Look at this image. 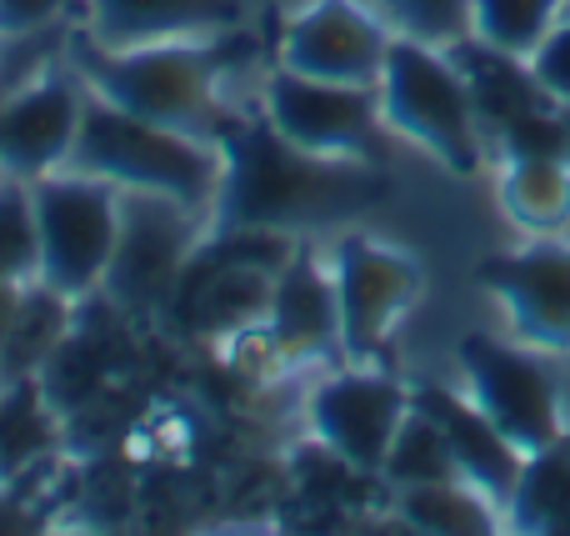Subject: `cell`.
Returning <instances> with one entry per match:
<instances>
[{
    "label": "cell",
    "mask_w": 570,
    "mask_h": 536,
    "mask_svg": "<svg viewBox=\"0 0 570 536\" xmlns=\"http://www.w3.org/2000/svg\"><path fill=\"white\" fill-rule=\"evenodd\" d=\"M405 411H411V387L391 371L355 367V361L325 377L305 401V421H311L315 441L355 477H381L385 451H391Z\"/></svg>",
    "instance_id": "30bf717a"
},
{
    "label": "cell",
    "mask_w": 570,
    "mask_h": 536,
    "mask_svg": "<svg viewBox=\"0 0 570 536\" xmlns=\"http://www.w3.org/2000/svg\"><path fill=\"white\" fill-rule=\"evenodd\" d=\"M226 36L210 40H160V46L106 50L80 30L70 40V70L90 96L150 120V126L180 130L190 140H220L236 126V110L220 100V66H226Z\"/></svg>",
    "instance_id": "7a4b0ae2"
},
{
    "label": "cell",
    "mask_w": 570,
    "mask_h": 536,
    "mask_svg": "<svg viewBox=\"0 0 570 536\" xmlns=\"http://www.w3.org/2000/svg\"><path fill=\"white\" fill-rule=\"evenodd\" d=\"M335 306H341V351L355 367H371L385 351L391 331L405 321V311L421 301V261L411 251L375 241L365 231H345L331 256Z\"/></svg>",
    "instance_id": "9c48e42d"
},
{
    "label": "cell",
    "mask_w": 570,
    "mask_h": 536,
    "mask_svg": "<svg viewBox=\"0 0 570 536\" xmlns=\"http://www.w3.org/2000/svg\"><path fill=\"white\" fill-rule=\"evenodd\" d=\"M70 306H76V301L50 291L46 281H26L16 327H10V341H6V357H0V381L36 377V371L46 367L50 351L70 337Z\"/></svg>",
    "instance_id": "7402d4cb"
},
{
    "label": "cell",
    "mask_w": 570,
    "mask_h": 536,
    "mask_svg": "<svg viewBox=\"0 0 570 536\" xmlns=\"http://www.w3.org/2000/svg\"><path fill=\"white\" fill-rule=\"evenodd\" d=\"M475 281L505 306L525 347L570 351V241L535 236L515 251H495L475 266Z\"/></svg>",
    "instance_id": "8fae6325"
},
{
    "label": "cell",
    "mask_w": 570,
    "mask_h": 536,
    "mask_svg": "<svg viewBox=\"0 0 570 536\" xmlns=\"http://www.w3.org/2000/svg\"><path fill=\"white\" fill-rule=\"evenodd\" d=\"M501 211L531 236H551L570 221V160H505Z\"/></svg>",
    "instance_id": "44dd1931"
},
{
    "label": "cell",
    "mask_w": 570,
    "mask_h": 536,
    "mask_svg": "<svg viewBox=\"0 0 570 536\" xmlns=\"http://www.w3.org/2000/svg\"><path fill=\"white\" fill-rule=\"evenodd\" d=\"M525 66H531L535 86L546 90L551 106H570V16L546 30V40L525 56Z\"/></svg>",
    "instance_id": "83f0119b"
},
{
    "label": "cell",
    "mask_w": 570,
    "mask_h": 536,
    "mask_svg": "<svg viewBox=\"0 0 570 536\" xmlns=\"http://www.w3.org/2000/svg\"><path fill=\"white\" fill-rule=\"evenodd\" d=\"M20 291H26V281H0V357H6L10 327H16V311H20Z\"/></svg>",
    "instance_id": "f546056e"
},
{
    "label": "cell",
    "mask_w": 570,
    "mask_h": 536,
    "mask_svg": "<svg viewBox=\"0 0 570 536\" xmlns=\"http://www.w3.org/2000/svg\"><path fill=\"white\" fill-rule=\"evenodd\" d=\"M561 110H566V120H570V106H561Z\"/></svg>",
    "instance_id": "4dcf8cb0"
},
{
    "label": "cell",
    "mask_w": 570,
    "mask_h": 536,
    "mask_svg": "<svg viewBox=\"0 0 570 536\" xmlns=\"http://www.w3.org/2000/svg\"><path fill=\"white\" fill-rule=\"evenodd\" d=\"M266 331H271V347L291 361H315V357L341 351L335 276L325 266H315L305 251H295L276 271V281H271Z\"/></svg>",
    "instance_id": "2e32d148"
},
{
    "label": "cell",
    "mask_w": 570,
    "mask_h": 536,
    "mask_svg": "<svg viewBox=\"0 0 570 536\" xmlns=\"http://www.w3.org/2000/svg\"><path fill=\"white\" fill-rule=\"evenodd\" d=\"M261 116L281 130L291 146L311 156L341 160H385V116L375 86H345V80H315L301 70H271L261 90Z\"/></svg>",
    "instance_id": "ba28073f"
},
{
    "label": "cell",
    "mask_w": 570,
    "mask_h": 536,
    "mask_svg": "<svg viewBox=\"0 0 570 536\" xmlns=\"http://www.w3.org/2000/svg\"><path fill=\"white\" fill-rule=\"evenodd\" d=\"M566 0H471V36L505 56H531L561 20Z\"/></svg>",
    "instance_id": "cb8c5ba5"
},
{
    "label": "cell",
    "mask_w": 570,
    "mask_h": 536,
    "mask_svg": "<svg viewBox=\"0 0 570 536\" xmlns=\"http://www.w3.org/2000/svg\"><path fill=\"white\" fill-rule=\"evenodd\" d=\"M515 532L531 536H570V431L551 447L521 461L515 491L505 501Z\"/></svg>",
    "instance_id": "ac0fdd59"
},
{
    "label": "cell",
    "mask_w": 570,
    "mask_h": 536,
    "mask_svg": "<svg viewBox=\"0 0 570 536\" xmlns=\"http://www.w3.org/2000/svg\"><path fill=\"white\" fill-rule=\"evenodd\" d=\"M86 36L106 50L160 46V40H210L240 26V0H80Z\"/></svg>",
    "instance_id": "5bb4252c"
},
{
    "label": "cell",
    "mask_w": 570,
    "mask_h": 536,
    "mask_svg": "<svg viewBox=\"0 0 570 536\" xmlns=\"http://www.w3.org/2000/svg\"><path fill=\"white\" fill-rule=\"evenodd\" d=\"M375 96H381L385 130L415 140L425 156H435L455 176L481 170L485 130L475 120L471 90H465V76L451 50L395 36L385 50L381 80H375Z\"/></svg>",
    "instance_id": "277c9868"
},
{
    "label": "cell",
    "mask_w": 570,
    "mask_h": 536,
    "mask_svg": "<svg viewBox=\"0 0 570 536\" xmlns=\"http://www.w3.org/2000/svg\"><path fill=\"white\" fill-rule=\"evenodd\" d=\"M66 170L96 176L116 191L170 196L210 221V201H216L220 186V146L150 126V120L130 116V110L86 90V110H80V130Z\"/></svg>",
    "instance_id": "3957f363"
},
{
    "label": "cell",
    "mask_w": 570,
    "mask_h": 536,
    "mask_svg": "<svg viewBox=\"0 0 570 536\" xmlns=\"http://www.w3.org/2000/svg\"><path fill=\"white\" fill-rule=\"evenodd\" d=\"M391 196L375 160L311 156L291 146L266 116L236 120L220 140V186L206 231H311L335 226Z\"/></svg>",
    "instance_id": "6da1fadb"
},
{
    "label": "cell",
    "mask_w": 570,
    "mask_h": 536,
    "mask_svg": "<svg viewBox=\"0 0 570 536\" xmlns=\"http://www.w3.org/2000/svg\"><path fill=\"white\" fill-rule=\"evenodd\" d=\"M70 10V0H0V40H26L50 30Z\"/></svg>",
    "instance_id": "f1b7e54d"
},
{
    "label": "cell",
    "mask_w": 570,
    "mask_h": 536,
    "mask_svg": "<svg viewBox=\"0 0 570 536\" xmlns=\"http://www.w3.org/2000/svg\"><path fill=\"white\" fill-rule=\"evenodd\" d=\"M451 56L465 76V90H471L475 120H481L485 136H501V130L511 126L515 116H525V110L551 106L521 56H505V50L485 46V40H475V36L455 40Z\"/></svg>",
    "instance_id": "e0dca14e"
},
{
    "label": "cell",
    "mask_w": 570,
    "mask_h": 536,
    "mask_svg": "<svg viewBox=\"0 0 570 536\" xmlns=\"http://www.w3.org/2000/svg\"><path fill=\"white\" fill-rule=\"evenodd\" d=\"M36 196L40 266L36 281L60 291L66 301H86L100 291L120 231V191L80 170H50L30 181Z\"/></svg>",
    "instance_id": "5b68a950"
},
{
    "label": "cell",
    "mask_w": 570,
    "mask_h": 536,
    "mask_svg": "<svg viewBox=\"0 0 570 536\" xmlns=\"http://www.w3.org/2000/svg\"><path fill=\"white\" fill-rule=\"evenodd\" d=\"M206 241V216L170 196L120 191V231L106 266V291L120 311H166L176 296L180 271L190 266L196 246Z\"/></svg>",
    "instance_id": "52a82bcc"
},
{
    "label": "cell",
    "mask_w": 570,
    "mask_h": 536,
    "mask_svg": "<svg viewBox=\"0 0 570 536\" xmlns=\"http://www.w3.org/2000/svg\"><path fill=\"white\" fill-rule=\"evenodd\" d=\"M80 110H86V86L70 70H46L26 80L0 106V176L40 181L50 170H66Z\"/></svg>",
    "instance_id": "4fadbf2b"
},
{
    "label": "cell",
    "mask_w": 570,
    "mask_h": 536,
    "mask_svg": "<svg viewBox=\"0 0 570 536\" xmlns=\"http://www.w3.org/2000/svg\"><path fill=\"white\" fill-rule=\"evenodd\" d=\"M395 30L361 0H311L281 30V66L315 80L375 86Z\"/></svg>",
    "instance_id": "7c38bea8"
},
{
    "label": "cell",
    "mask_w": 570,
    "mask_h": 536,
    "mask_svg": "<svg viewBox=\"0 0 570 536\" xmlns=\"http://www.w3.org/2000/svg\"><path fill=\"white\" fill-rule=\"evenodd\" d=\"M40 236L30 181L0 176V281H36Z\"/></svg>",
    "instance_id": "d4e9b609"
},
{
    "label": "cell",
    "mask_w": 570,
    "mask_h": 536,
    "mask_svg": "<svg viewBox=\"0 0 570 536\" xmlns=\"http://www.w3.org/2000/svg\"><path fill=\"white\" fill-rule=\"evenodd\" d=\"M455 361H461L465 377V397L485 411V421L521 457L551 447L570 431L561 387H556L551 367L535 351L511 347V341L491 337V331H471L455 347Z\"/></svg>",
    "instance_id": "8992f818"
},
{
    "label": "cell",
    "mask_w": 570,
    "mask_h": 536,
    "mask_svg": "<svg viewBox=\"0 0 570 536\" xmlns=\"http://www.w3.org/2000/svg\"><path fill=\"white\" fill-rule=\"evenodd\" d=\"M501 160H570V120L561 106H535L501 130Z\"/></svg>",
    "instance_id": "4316f807"
},
{
    "label": "cell",
    "mask_w": 570,
    "mask_h": 536,
    "mask_svg": "<svg viewBox=\"0 0 570 536\" xmlns=\"http://www.w3.org/2000/svg\"><path fill=\"white\" fill-rule=\"evenodd\" d=\"M381 16L395 36L425 40L441 50L471 36V0H381Z\"/></svg>",
    "instance_id": "484cf974"
},
{
    "label": "cell",
    "mask_w": 570,
    "mask_h": 536,
    "mask_svg": "<svg viewBox=\"0 0 570 536\" xmlns=\"http://www.w3.org/2000/svg\"><path fill=\"white\" fill-rule=\"evenodd\" d=\"M411 401L445 431L455 471L505 511V501H511V491H515V477H521V461H525L521 451H515L511 441L485 421V411L475 407L471 397H461V391L425 381V387H411Z\"/></svg>",
    "instance_id": "9a60e30c"
},
{
    "label": "cell",
    "mask_w": 570,
    "mask_h": 536,
    "mask_svg": "<svg viewBox=\"0 0 570 536\" xmlns=\"http://www.w3.org/2000/svg\"><path fill=\"white\" fill-rule=\"evenodd\" d=\"M60 431V411L50 407L40 377L0 381V487L26 477Z\"/></svg>",
    "instance_id": "d6986e66"
},
{
    "label": "cell",
    "mask_w": 570,
    "mask_h": 536,
    "mask_svg": "<svg viewBox=\"0 0 570 536\" xmlns=\"http://www.w3.org/2000/svg\"><path fill=\"white\" fill-rule=\"evenodd\" d=\"M395 511L411 532H431V536H485L495 532V501L485 491H475L465 477H445V481H421V487H401L395 491Z\"/></svg>",
    "instance_id": "ffe728a7"
},
{
    "label": "cell",
    "mask_w": 570,
    "mask_h": 536,
    "mask_svg": "<svg viewBox=\"0 0 570 536\" xmlns=\"http://www.w3.org/2000/svg\"><path fill=\"white\" fill-rule=\"evenodd\" d=\"M445 477H461L451 447H445V431L411 401V411H405L391 451H385L381 481H391V487L401 491V487H421V481H445Z\"/></svg>",
    "instance_id": "603a6c76"
}]
</instances>
